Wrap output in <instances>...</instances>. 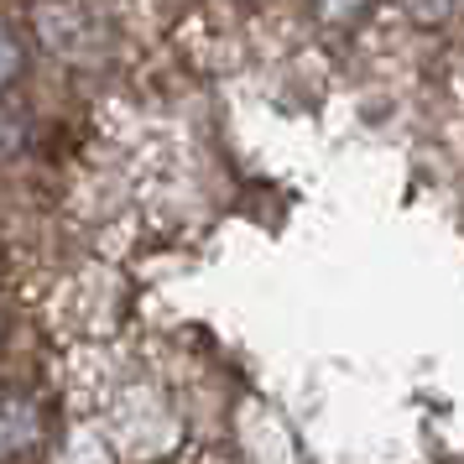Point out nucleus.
Returning <instances> with one entry per match:
<instances>
[{
  "mask_svg": "<svg viewBox=\"0 0 464 464\" xmlns=\"http://www.w3.org/2000/svg\"><path fill=\"white\" fill-rule=\"evenodd\" d=\"M47 443V407L32 392L0 386V464L32 459Z\"/></svg>",
  "mask_w": 464,
  "mask_h": 464,
  "instance_id": "f257e3e1",
  "label": "nucleus"
},
{
  "mask_svg": "<svg viewBox=\"0 0 464 464\" xmlns=\"http://www.w3.org/2000/svg\"><path fill=\"white\" fill-rule=\"evenodd\" d=\"M22 73H26V47H22V37H16L11 26L0 22V94L16 84Z\"/></svg>",
  "mask_w": 464,
  "mask_h": 464,
  "instance_id": "f03ea898",
  "label": "nucleus"
},
{
  "mask_svg": "<svg viewBox=\"0 0 464 464\" xmlns=\"http://www.w3.org/2000/svg\"><path fill=\"white\" fill-rule=\"evenodd\" d=\"M26 136H32L26 115H22V110H11L5 100H0V162H5V157H16V151L26 147Z\"/></svg>",
  "mask_w": 464,
  "mask_h": 464,
  "instance_id": "7ed1b4c3",
  "label": "nucleus"
}]
</instances>
